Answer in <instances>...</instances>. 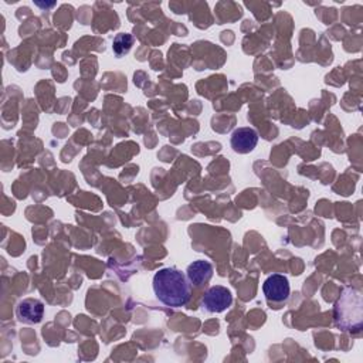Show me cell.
Segmentation results:
<instances>
[{
    "label": "cell",
    "instance_id": "obj_8",
    "mask_svg": "<svg viewBox=\"0 0 363 363\" xmlns=\"http://www.w3.org/2000/svg\"><path fill=\"white\" fill-rule=\"evenodd\" d=\"M133 45V37L128 33H119L115 35L112 43V50L116 57H122L129 52Z\"/></svg>",
    "mask_w": 363,
    "mask_h": 363
},
{
    "label": "cell",
    "instance_id": "obj_2",
    "mask_svg": "<svg viewBox=\"0 0 363 363\" xmlns=\"http://www.w3.org/2000/svg\"><path fill=\"white\" fill-rule=\"evenodd\" d=\"M335 325L345 332H360L363 328V298L359 289L347 286L335 302Z\"/></svg>",
    "mask_w": 363,
    "mask_h": 363
},
{
    "label": "cell",
    "instance_id": "obj_6",
    "mask_svg": "<svg viewBox=\"0 0 363 363\" xmlns=\"http://www.w3.org/2000/svg\"><path fill=\"white\" fill-rule=\"evenodd\" d=\"M16 313L24 323H38L44 316V303L35 298H26L17 305Z\"/></svg>",
    "mask_w": 363,
    "mask_h": 363
},
{
    "label": "cell",
    "instance_id": "obj_7",
    "mask_svg": "<svg viewBox=\"0 0 363 363\" xmlns=\"http://www.w3.org/2000/svg\"><path fill=\"white\" fill-rule=\"evenodd\" d=\"M213 272H214V269H213L211 262H208L206 259H197V261H193L187 267L186 277L191 285L203 286L211 279Z\"/></svg>",
    "mask_w": 363,
    "mask_h": 363
},
{
    "label": "cell",
    "instance_id": "obj_1",
    "mask_svg": "<svg viewBox=\"0 0 363 363\" xmlns=\"http://www.w3.org/2000/svg\"><path fill=\"white\" fill-rule=\"evenodd\" d=\"M153 292L163 305L180 308L190 301L191 284L182 271L166 267L153 275Z\"/></svg>",
    "mask_w": 363,
    "mask_h": 363
},
{
    "label": "cell",
    "instance_id": "obj_3",
    "mask_svg": "<svg viewBox=\"0 0 363 363\" xmlns=\"http://www.w3.org/2000/svg\"><path fill=\"white\" fill-rule=\"evenodd\" d=\"M203 306L211 313L224 312L233 302L231 291L223 285H214L208 288L203 296Z\"/></svg>",
    "mask_w": 363,
    "mask_h": 363
},
{
    "label": "cell",
    "instance_id": "obj_5",
    "mask_svg": "<svg viewBox=\"0 0 363 363\" xmlns=\"http://www.w3.org/2000/svg\"><path fill=\"white\" fill-rule=\"evenodd\" d=\"M231 147L237 153H250L258 143V133L254 128L241 126L231 133Z\"/></svg>",
    "mask_w": 363,
    "mask_h": 363
},
{
    "label": "cell",
    "instance_id": "obj_4",
    "mask_svg": "<svg viewBox=\"0 0 363 363\" xmlns=\"http://www.w3.org/2000/svg\"><path fill=\"white\" fill-rule=\"evenodd\" d=\"M262 292L269 302H275V303L285 302L289 298V292H291L289 281L282 274H272L264 281Z\"/></svg>",
    "mask_w": 363,
    "mask_h": 363
}]
</instances>
